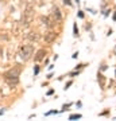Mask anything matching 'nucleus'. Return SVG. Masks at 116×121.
<instances>
[{
	"label": "nucleus",
	"instance_id": "nucleus-12",
	"mask_svg": "<svg viewBox=\"0 0 116 121\" xmlns=\"http://www.w3.org/2000/svg\"><path fill=\"white\" fill-rule=\"evenodd\" d=\"M38 71H39V67H38V66H37V67H35V70H34V74H35V75L38 74Z\"/></svg>",
	"mask_w": 116,
	"mask_h": 121
},
{
	"label": "nucleus",
	"instance_id": "nucleus-14",
	"mask_svg": "<svg viewBox=\"0 0 116 121\" xmlns=\"http://www.w3.org/2000/svg\"><path fill=\"white\" fill-rule=\"evenodd\" d=\"M70 85H72V82H68V83H66V86H65V89H68V87L70 86Z\"/></svg>",
	"mask_w": 116,
	"mask_h": 121
},
{
	"label": "nucleus",
	"instance_id": "nucleus-16",
	"mask_svg": "<svg viewBox=\"0 0 116 121\" xmlns=\"http://www.w3.org/2000/svg\"><path fill=\"white\" fill-rule=\"evenodd\" d=\"M115 55H116V47H115Z\"/></svg>",
	"mask_w": 116,
	"mask_h": 121
},
{
	"label": "nucleus",
	"instance_id": "nucleus-18",
	"mask_svg": "<svg viewBox=\"0 0 116 121\" xmlns=\"http://www.w3.org/2000/svg\"><path fill=\"white\" fill-rule=\"evenodd\" d=\"M0 97H1V90H0Z\"/></svg>",
	"mask_w": 116,
	"mask_h": 121
},
{
	"label": "nucleus",
	"instance_id": "nucleus-10",
	"mask_svg": "<svg viewBox=\"0 0 116 121\" xmlns=\"http://www.w3.org/2000/svg\"><path fill=\"white\" fill-rule=\"evenodd\" d=\"M76 118H81V114H72L69 117V120H76Z\"/></svg>",
	"mask_w": 116,
	"mask_h": 121
},
{
	"label": "nucleus",
	"instance_id": "nucleus-6",
	"mask_svg": "<svg viewBox=\"0 0 116 121\" xmlns=\"http://www.w3.org/2000/svg\"><path fill=\"white\" fill-rule=\"evenodd\" d=\"M56 36H57L56 32L49 31V32H46V34H45V42H46V43H53V42L56 40Z\"/></svg>",
	"mask_w": 116,
	"mask_h": 121
},
{
	"label": "nucleus",
	"instance_id": "nucleus-17",
	"mask_svg": "<svg viewBox=\"0 0 116 121\" xmlns=\"http://www.w3.org/2000/svg\"><path fill=\"white\" fill-rule=\"evenodd\" d=\"M76 1H77V3H80V0H76Z\"/></svg>",
	"mask_w": 116,
	"mask_h": 121
},
{
	"label": "nucleus",
	"instance_id": "nucleus-2",
	"mask_svg": "<svg viewBox=\"0 0 116 121\" xmlns=\"http://www.w3.org/2000/svg\"><path fill=\"white\" fill-rule=\"evenodd\" d=\"M32 55H34V47H32V44H24V46H22V48H20V58L22 59L28 60Z\"/></svg>",
	"mask_w": 116,
	"mask_h": 121
},
{
	"label": "nucleus",
	"instance_id": "nucleus-15",
	"mask_svg": "<svg viewBox=\"0 0 116 121\" xmlns=\"http://www.w3.org/2000/svg\"><path fill=\"white\" fill-rule=\"evenodd\" d=\"M53 93H54V91H53V90H49V91H47V95H51Z\"/></svg>",
	"mask_w": 116,
	"mask_h": 121
},
{
	"label": "nucleus",
	"instance_id": "nucleus-5",
	"mask_svg": "<svg viewBox=\"0 0 116 121\" xmlns=\"http://www.w3.org/2000/svg\"><path fill=\"white\" fill-rule=\"evenodd\" d=\"M24 39L30 40V42H38L39 39H41V35L34 31V32H28V34L24 35Z\"/></svg>",
	"mask_w": 116,
	"mask_h": 121
},
{
	"label": "nucleus",
	"instance_id": "nucleus-9",
	"mask_svg": "<svg viewBox=\"0 0 116 121\" xmlns=\"http://www.w3.org/2000/svg\"><path fill=\"white\" fill-rule=\"evenodd\" d=\"M73 35H74V36H78V28H77V24H73Z\"/></svg>",
	"mask_w": 116,
	"mask_h": 121
},
{
	"label": "nucleus",
	"instance_id": "nucleus-3",
	"mask_svg": "<svg viewBox=\"0 0 116 121\" xmlns=\"http://www.w3.org/2000/svg\"><path fill=\"white\" fill-rule=\"evenodd\" d=\"M51 16H53V19L56 20V23H61V22H62V15H61V11H60L58 7H53Z\"/></svg>",
	"mask_w": 116,
	"mask_h": 121
},
{
	"label": "nucleus",
	"instance_id": "nucleus-1",
	"mask_svg": "<svg viewBox=\"0 0 116 121\" xmlns=\"http://www.w3.org/2000/svg\"><path fill=\"white\" fill-rule=\"evenodd\" d=\"M20 71H22V66L20 65H15L12 69H9L8 71H5V73H4L5 81H7L11 86H12V85H14V86H15V85H18Z\"/></svg>",
	"mask_w": 116,
	"mask_h": 121
},
{
	"label": "nucleus",
	"instance_id": "nucleus-8",
	"mask_svg": "<svg viewBox=\"0 0 116 121\" xmlns=\"http://www.w3.org/2000/svg\"><path fill=\"white\" fill-rule=\"evenodd\" d=\"M97 79H99V82H100V86L104 89V82H105V78H104V75L103 74H97Z\"/></svg>",
	"mask_w": 116,
	"mask_h": 121
},
{
	"label": "nucleus",
	"instance_id": "nucleus-4",
	"mask_svg": "<svg viewBox=\"0 0 116 121\" xmlns=\"http://www.w3.org/2000/svg\"><path fill=\"white\" fill-rule=\"evenodd\" d=\"M39 20H41V23H42L43 26H46L47 28H51V27L54 26V23H56L54 19L51 20L49 16H41V17H39Z\"/></svg>",
	"mask_w": 116,
	"mask_h": 121
},
{
	"label": "nucleus",
	"instance_id": "nucleus-7",
	"mask_svg": "<svg viewBox=\"0 0 116 121\" xmlns=\"http://www.w3.org/2000/svg\"><path fill=\"white\" fill-rule=\"evenodd\" d=\"M45 55H46L45 48H41V50L37 51V54H35V56H34V60H35V62H39V60H42L43 58H45Z\"/></svg>",
	"mask_w": 116,
	"mask_h": 121
},
{
	"label": "nucleus",
	"instance_id": "nucleus-11",
	"mask_svg": "<svg viewBox=\"0 0 116 121\" xmlns=\"http://www.w3.org/2000/svg\"><path fill=\"white\" fill-rule=\"evenodd\" d=\"M64 1V4H66V5H72V1L70 0H62Z\"/></svg>",
	"mask_w": 116,
	"mask_h": 121
},
{
	"label": "nucleus",
	"instance_id": "nucleus-13",
	"mask_svg": "<svg viewBox=\"0 0 116 121\" xmlns=\"http://www.w3.org/2000/svg\"><path fill=\"white\" fill-rule=\"evenodd\" d=\"M78 16H80V17H84V13H82V11H80V12H78Z\"/></svg>",
	"mask_w": 116,
	"mask_h": 121
}]
</instances>
